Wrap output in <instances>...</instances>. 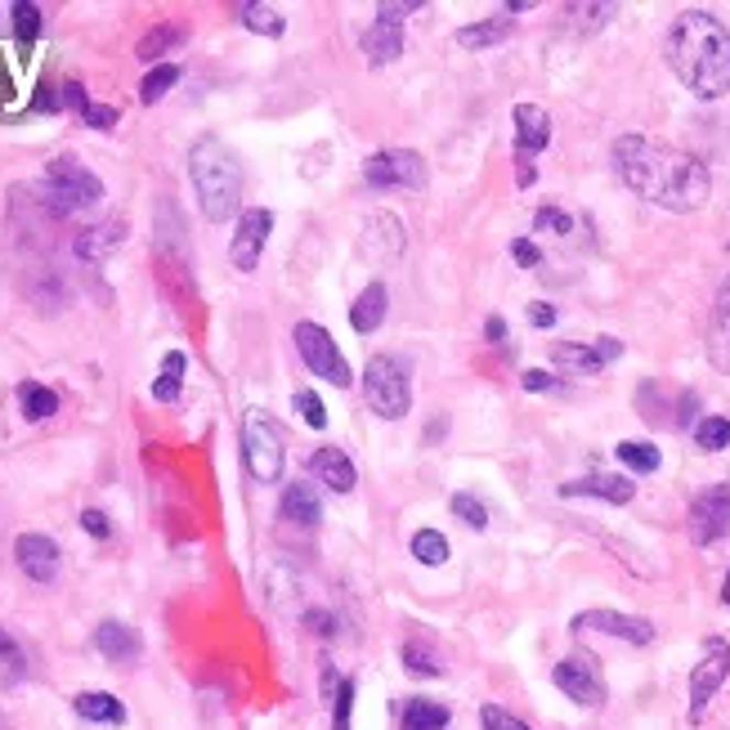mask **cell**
<instances>
[{
  "mask_svg": "<svg viewBox=\"0 0 730 730\" xmlns=\"http://www.w3.org/2000/svg\"><path fill=\"white\" fill-rule=\"evenodd\" d=\"M614 171L619 179L645 197V203L663 207V211H699L712 193V175L699 157L663 144V140H650V135H623L614 140Z\"/></svg>",
  "mask_w": 730,
  "mask_h": 730,
  "instance_id": "1",
  "label": "cell"
},
{
  "mask_svg": "<svg viewBox=\"0 0 730 730\" xmlns=\"http://www.w3.org/2000/svg\"><path fill=\"white\" fill-rule=\"evenodd\" d=\"M668 68L695 99H721L730 95V32L708 10H686L668 28L663 41Z\"/></svg>",
  "mask_w": 730,
  "mask_h": 730,
  "instance_id": "2",
  "label": "cell"
},
{
  "mask_svg": "<svg viewBox=\"0 0 730 730\" xmlns=\"http://www.w3.org/2000/svg\"><path fill=\"white\" fill-rule=\"evenodd\" d=\"M188 179L197 193V207L211 225H225L238 216V197H242V166L229 153L225 140L203 135L188 149Z\"/></svg>",
  "mask_w": 730,
  "mask_h": 730,
  "instance_id": "3",
  "label": "cell"
},
{
  "mask_svg": "<svg viewBox=\"0 0 730 730\" xmlns=\"http://www.w3.org/2000/svg\"><path fill=\"white\" fill-rule=\"evenodd\" d=\"M103 203V179L86 171L77 157H54L45 166V207L54 216H77Z\"/></svg>",
  "mask_w": 730,
  "mask_h": 730,
  "instance_id": "4",
  "label": "cell"
},
{
  "mask_svg": "<svg viewBox=\"0 0 730 730\" xmlns=\"http://www.w3.org/2000/svg\"><path fill=\"white\" fill-rule=\"evenodd\" d=\"M363 400L385 422L408 417V408H413V377H408V368L394 355L368 359V368H363Z\"/></svg>",
  "mask_w": 730,
  "mask_h": 730,
  "instance_id": "5",
  "label": "cell"
},
{
  "mask_svg": "<svg viewBox=\"0 0 730 730\" xmlns=\"http://www.w3.org/2000/svg\"><path fill=\"white\" fill-rule=\"evenodd\" d=\"M242 461H247L255 484H279L283 480L287 453H283V435H279L270 413L247 408V417H242Z\"/></svg>",
  "mask_w": 730,
  "mask_h": 730,
  "instance_id": "6",
  "label": "cell"
},
{
  "mask_svg": "<svg viewBox=\"0 0 730 730\" xmlns=\"http://www.w3.org/2000/svg\"><path fill=\"white\" fill-rule=\"evenodd\" d=\"M292 341H296V350H301L305 368H309L314 377H323L327 385H341V390H346V385L355 381V372H350V363H346L341 346L331 341V331H327L323 323H296Z\"/></svg>",
  "mask_w": 730,
  "mask_h": 730,
  "instance_id": "7",
  "label": "cell"
},
{
  "mask_svg": "<svg viewBox=\"0 0 730 730\" xmlns=\"http://www.w3.org/2000/svg\"><path fill=\"white\" fill-rule=\"evenodd\" d=\"M363 179H368V188H381V193L385 188H413V193H422L431 184V166L413 149H381V153H372L363 162Z\"/></svg>",
  "mask_w": 730,
  "mask_h": 730,
  "instance_id": "8",
  "label": "cell"
},
{
  "mask_svg": "<svg viewBox=\"0 0 730 730\" xmlns=\"http://www.w3.org/2000/svg\"><path fill=\"white\" fill-rule=\"evenodd\" d=\"M422 0H400V6H377V23L363 32V54L372 68H385L404 54V19L400 14H417Z\"/></svg>",
  "mask_w": 730,
  "mask_h": 730,
  "instance_id": "9",
  "label": "cell"
},
{
  "mask_svg": "<svg viewBox=\"0 0 730 730\" xmlns=\"http://www.w3.org/2000/svg\"><path fill=\"white\" fill-rule=\"evenodd\" d=\"M726 677H730V645H726L721 636H708V641H704V654H699V663H695V673H690V721H695V726L704 721V712H708V704L717 699V690L726 686Z\"/></svg>",
  "mask_w": 730,
  "mask_h": 730,
  "instance_id": "10",
  "label": "cell"
},
{
  "mask_svg": "<svg viewBox=\"0 0 730 730\" xmlns=\"http://www.w3.org/2000/svg\"><path fill=\"white\" fill-rule=\"evenodd\" d=\"M686 534L695 547H712L730 534V484H712L690 502Z\"/></svg>",
  "mask_w": 730,
  "mask_h": 730,
  "instance_id": "11",
  "label": "cell"
},
{
  "mask_svg": "<svg viewBox=\"0 0 730 730\" xmlns=\"http://www.w3.org/2000/svg\"><path fill=\"white\" fill-rule=\"evenodd\" d=\"M552 682H556L574 704H582V708H601V704H606V677H601V668H596V658L582 654V650L556 663Z\"/></svg>",
  "mask_w": 730,
  "mask_h": 730,
  "instance_id": "12",
  "label": "cell"
},
{
  "mask_svg": "<svg viewBox=\"0 0 730 730\" xmlns=\"http://www.w3.org/2000/svg\"><path fill=\"white\" fill-rule=\"evenodd\" d=\"M270 233H274V211H264V207H247V211L238 216V233H233V242H229V260H233V270L251 274L255 264H260V251H264V242H270Z\"/></svg>",
  "mask_w": 730,
  "mask_h": 730,
  "instance_id": "13",
  "label": "cell"
},
{
  "mask_svg": "<svg viewBox=\"0 0 730 730\" xmlns=\"http://www.w3.org/2000/svg\"><path fill=\"white\" fill-rule=\"evenodd\" d=\"M569 628L574 632H606V636H619L628 645H650L654 641L650 619H632V614H619V610H582Z\"/></svg>",
  "mask_w": 730,
  "mask_h": 730,
  "instance_id": "14",
  "label": "cell"
},
{
  "mask_svg": "<svg viewBox=\"0 0 730 730\" xmlns=\"http://www.w3.org/2000/svg\"><path fill=\"white\" fill-rule=\"evenodd\" d=\"M619 355H623V341H614V337H601V341H591V346H569V341L552 346V363L569 368L578 377H596L606 363H614Z\"/></svg>",
  "mask_w": 730,
  "mask_h": 730,
  "instance_id": "15",
  "label": "cell"
},
{
  "mask_svg": "<svg viewBox=\"0 0 730 730\" xmlns=\"http://www.w3.org/2000/svg\"><path fill=\"white\" fill-rule=\"evenodd\" d=\"M404 247H408V233H404L400 216L372 211V216L363 220V255H368V260L390 264V260H400V255H404Z\"/></svg>",
  "mask_w": 730,
  "mask_h": 730,
  "instance_id": "16",
  "label": "cell"
},
{
  "mask_svg": "<svg viewBox=\"0 0 730 730\" xmlns=\"http://www.w3.org/2000/svg\"><path fill=\"white\" fill-rule=\"evenodd\" d=\"M95 650H99L108 663H117V668H135V663L144 658L140 632L126 628V623H117V619H108V623L95 628Z\"/></svg>",
  "mask_w": 730,
  "mask_h": 730,
  "instance_id": "17",
  "label": "cell"
},
{
  "mask_svg": "<svg viewBox=\"0 0 730 730\" xmlns=\"http://www.w3.org/2000/svg\"><path fill=\"white\" fill-rule=\"evenodd\" d=\"M14 560L32 582H54L58 578V543L45 534H23L14 543Z\"/></svg>",
  "mask_w": 730,
  "mask_h": 730,
  "instance_id": "18",
  "label": "cell"
},
{
  "mask_svg": "<svg viewBox=\"0 0 730 730\" xmlns=\"http://www.w3.org/2000/svg\"><path fill=\"white\" fill-rule=\"evenodd\" d=\"M552 140V117L538 103H515V162H529Z\"/></svg>",
  "mask_w": 730,
  "mask_h": 730,
  "instance_id": "19",
  "label": "cell"
},
{
  "mask_svg": "<svg viewBox=\"0 0 730 730\" xmlns=\"http://www.w3.org/2000/svg\"><path fill=\"white\" fill-rule=\"evenodd\" d=\"M309 476L323 489H331V493H350L359 484V471H355V461L346 457V448H318L309 457Z\"/></svg>",
  "mask_w": 730,
  "mask_h": 730,
  "instance_id": "20",
  "label": "cell"
},
{
  "mask_svg": "<svg viewBox=\"0 0 730 730\" xmlns=\"http://www.w3.org/2000/svg\"><path fill=\"white\" fill-rule=\"evenodd\" d=\"M560 493H565V498H606V502L623 506V502H632L636 484H632L628 476H587V480L560 484Z\"/></svg>",
  "mask_w": 730,
  "mask_h": 730,
  "instance_id": "21",
  "label": "cell"
},
{
  "mask_svg": "<svg viewBox=\"0 0 730 730\" xmlns=\"http://www.w3.org/2000/svg\"><path fill=\"white\" fill-rule=\"evenodd\" d=\"M279 511H283V520H287V524H296V529H314V524L323 520V502H318L314 484H301V480L283 489Z\"/></svg>",
  "mask_w": 730,
  "mask_h": 730,
  "instance_id": "22",
  "label": "cell"
},
{
  "mask_svg": "<svg viewBox=\"0 0 730 730\" xmlns=\"http://www.w3.org/2000/svg\"><path fill=\"white\" fill-rule=\"evenodd\" d=\"M121 238H126V225H121V220H103V225H95V229H81L77 242H73V251H77L81 260H103Z\"/></svg>",
  "mask_w": 730,
  "mask_h": 730,
  "instance_id": "23",
  "label": "cell"
},
{
  "mask_svg": "<svg viewBox=\"0 0 730 730\" xmlns=\"http://www.w3.org/2000/svg\"><path fill=\"white\" fill-rule=\"evenodd\" d=\"M385 305H390L385 283H368V287L359 292V301L350 305V323H355V331H377L381 318H385Z\"/></svg>",
  "mask_w": 730,
  "mask_h": 730,
  "instance_id": "24",
  "label": "cell"
},
{
  "mask_svg": "<svg viewBox=\"0 0 730 730\" xmlns=\"http://www.w3.org/2000/svg\"><path fill=\"white\" fill-rule=\"evenodd\" d=\"M73 708H77V717H86V721H103V726H121V721H126L121 699H112L108 690H81V695L73 699Z\"/></svg>",
  "mask_w": 730,
  "mask_h": 730,
  "instance_id": "25",
  "label": "cell"
},
{
  "mask_svg": "<svg viewBox=\"0 0 730 730\" xmlns=\"http://www.w3.org/2000/svg\"><path fill=\"white\" fill-rule=\"evenodd\" d=\"M712 359L730 368V274L717 287V305H712Z\"/></svg>",
  "mask_w": 730,
  "mask_h": 730,
  "instance_id": "26",
  "label": "cell"
},
{
  "mask_svg": "<svg viewBox=\"0 0 730 730\" xmlns=\"http://www.w3.org/2000/svg\"><path fill=\"white\" fill-rule=\"evenodd\" d=\"M453 721V712L435 699H408L404 704V717H400V730H444Z\"/></svg>",
  "mask_w": 730,
  "mask_h": 730,
  "instance_id": "27",
  "label": "cell"
},
{
  "mask_svg": "<svg viewBox=\"0 0 730 730\" xmlns=\"http://www.w3.org/2000/svg\"><path fill=\"white\" fill-rule=\"evenodd\" d=\"M19 408H23L28 422H45V417L58 413V394L50 385H41V381H23L19 385Z\"/></svg>",
  "mask_w": 730,
  "mask_h": 730,
  "instance_id": "28",
  "label": "cell"
},
{
  "mask_svg": "<svg viewBox=\"0 0 730 730\" xmlns=\"http://www.w3.org/2000/svg\"><path fill=\"white\" fill-rule=\"evenodd\" d=\"M238 19H242V28L255 32V36H283V32H287V19H283L279 10H270V6H255V0H242Z\"/></svg>",
  "mask_w": 730,
  "mask_h": 730,
  "instance_id": "29",
  "label": "cell"
},
{
  "mask_svg": "<svg viewBox=\"0 0 730 730\" xmlns=\"http://www.w3.org/2000/svg\"><path fill=\"white\" fill-rule=\"evenodd\" d=\"M511 36V19H484V23H471V28H457V45L461 50H489L498 41Z\"/></svg>",
  "mask_w": 730,
  "mask_h": 730,
  "instance_id": "30",
  "label": "cell"
},
{
  "mask_svg": "<svg viewBox=\"0 0 730 730\" xmlns=\"http://www.w3.org/2000/svg\"><path fill=\"white\" fill-rule=\"evenodd\" d=\"M184 368H188V359H184L179 350H171V355L162 359V377L153 381V400H157V404H175V400H179Z\"/></svg>",
  "mask_w": 730,
  "mask_h": 730,
  "instance_id": "31",
  "label": "cell"
},
{
  "mask_svg": "<svg viewBox=\"0 0 730 730\" xmlns=\"http://www.w3.org/2000/svg\"><path fill=\"white\" fill-rule=\"evenodd\" d=\"M179 41H184V28H175V23H157V28H149V32H144V41H140V50H135V54H140L144 63H157V58H166Z\"/></svg>",
  "mask_w": 730,
  "mask_h": 730,
  "instance_id": "32",
  "label": "cell"
},
{
  "mask_svg": "<svg viewBox=\"0 0 730 730\" xmlns=\"http://www.w3.org/2000/svg\"><path fill=\"white\" fill-rule=\"evenodd\" d=\"M614 453H619V461H623V467H628V471H636V476H650V471H658V461H663V457H658V448H654L650 439H623Z\"/></svg>",
  "mask_w": 730,
  "mask_h": 730,
  "instance_id": "33",
  "label": "cell"
},
{
  "mask_svg": "<svg viewBox=\"0 0 730 730\" xmlns=\"http://www.w3.org/2000/svg\"><path fill=\"white\" fill-rule=\"evenodd\" d=\"M28 677V658H23V650H19V641L0 628V682H23Z\"/></svg>",
  "mask_w": 730,
  "mask_h": 730,
  "instance_id": "34",
  "label": "cell"
},
{
  "mask_svg": "<svg viewBox=\"0 0 730 730\" xmlns=\"http://www.w3.org/2000/svg\"><path fill=\"white\" fill-rule=\"evenodd\" d=\"M404 668L413 677H444V663L431 654L426 641H404Z\"/></svg>",
  "mask_w": 730,
  "mask_h": 730,
  "instance_id": "35",
  "label": "cell"
},
{
  "mask_svg": "<svg viewBox=\"0 0 730 730\" xmlns=\"http://www.w3.org/2000/svg\"><path fill=\"white\" fill-rule=\"evenodd\" d=\"M408 552H413L422 565H431V569L448 560V543H444V534H435V529H417L413 543H408Z\"/></svg>",
  "mask_w": 730,
  "mask_h": 730,
  "instance_id": "36",
  "label": "cell"
},
{
  "mask_svg": "<svg viewBox=\"0 0 730 730\" xmlns=\"http://www.w3.org/2000/svg\"><path fill=\"white\" fill-rule=\"evenodd\" d=\"M175 81H179V68H175V63H157V68L140 81V99H144V103H157Z\"/></svg>",
  "mask_w": 730,
  "mask_h": 730,
  "instance_id": "37",
  "label": "cell"
},
{
  "mask_svg": "<svg viewBox=\"0 0 730 730\" xmlns=\"http://www.w3.org/2000/svg\"><path fill=\"white\" fill-rule=\"evenodd\" d=\"M695 444H699L704 453L730 448V422H726V417H704V422L695 426Z\"/></svg>",
  "mask_w": 730,
  "mask_h": 730,
  "instance_id": "38",
  "label": "cell"
},
{
  "mask_svg": "<svg viewBox=\"0 0 730 730\" xmlns=\"http://www.w3.org/2000/svg\"><path fill=\"white\" fill-rule=\"evenodd\" d=\"M292 408L301 413V422H305V426H314V431H323V426H327V408H323V400H318L314 390H296V394H292Z\"/></svg>",
  "mask_w": 730,
  "mask_h": 730,
  "instance_id": "39",
  "label": "cell"
},
{
  "mask_svg": "<svg viewBox=\"0 0 730 730\" xmlns=\"http://www.w3.org/2000/svg\"><path fill=\"white\" fill-rule=\"evenodd\" d=\"M14 36L23 45H32L41 36V10L32 6V0H19V6H14Z\"/></svg>",
  "mask_w": 730,
  "mask_h": 730,
  "instance_id": "40",
  "label": "cell"
},
{
  "mask_svg": "<svg viewBox=\"0 0 730 730\" xmlns=\"http://www.w3.org/2000/svg\"><path fill=\"white\" fill-rule=\"evenodd\" d=\"M350 712H355V682L346 677L331 695V730H350Z\"/></svg>",
  "mask_w": 730,
  "mask_h": 730,
  "instance_id": "41",
  "label": "cell"
},
{
  "mask_svg": "<svg viewBox=\"0 0 730 730\" xmlns=\"http://www.w3.org/2000/svg\"><path fill=\"white\" fill-rule=\"evenodd\" d=\"M448 506H453V515H457V520H467L471 529H489V511L480 506V498H471V493H453V502H448Z\"/></svg>",
  "mask_w": 730,
  "mask_h": 730,
  "instance_id": "42",
  "label": "cell"
},
{
  "mask_svg": "<svg viewBox=\"0 0 730 730\" xmlns=\"http://www.w3.org/2000/svg\"><path fill=\"white\" fill-rule=\"evenodd\" d=\"M534 229H538V233H552V238H565V233H574V220H569L560 207H543V211L534 216Z\"/></svg>",
  "mask_w": 730,
  "mask_h": 730,
  "instance_id": "43",
  "label": "cell"
},
{
  "mask_svg": "<svg viewBox=\"0 0 730 730\" xmlns=\"http://www.w3.org/2000/svg\"><path fill=\"white\" fill-rule=\"evenodd\" d=\"M480 726H484V730H529L520 717H511V712L498 708V704H484V708H480Z\"/></svg>",
  "mask_w": 730,
  "mask_h": 730,
  "instance_id": "44",
  "label": "cell"
},
{
  "mask_svg": "<svg viewBox=\"0 0 730 730\" xmlns=\"http://www.w3.org/2000/svg\"><path fill=\"white\" fill-rule=\"evenodd\" d=\"M301 623H305L314 636H323V641L337 636V614H331V610H305V614H301Z\"/></svg>",
  "mask_w": 730,
  "mask_h": 730,
  "instance_id": "45",
  "label": "cell"
},
{
  "mask_svg": "<svg viewBox=\"0 0 730 730\" xmlns=\"http://www.w3.org/2000/svg\"><path fill=\"white\" fill-rule=\"evenodd\" d=\"M511 255H515V264H524V270H538V264H543V251L529 242V238H515V242H511Z\"/></svg>",
  "mask_w": 730,
  "mask_h": 730,
  "instance_id": "46",
  "label": "cell"
},
{
  "mask_svg": "<svg viewBox=\"0 0 730 730\" xmlns=\"http://www.w3.org/2000/svg\"><path fill=\"white\" fill-rule=\"evenodd\" d=\"M81 121H86V126H95V130H112V126H117V108H103V103H90V108L81 112Z\"/></svg>",
  "mask_w": 730,
  "mask_h": 730,
  "instance_id": "47",
  "label": "cell"
},
{
  "mask_svg": "<svg viewBox=\"0 0 730 730\" xmlns=\"http://www.w3.org/2000/svg\"><path fill=\"white\" fill-rule=\"evenodd\" d=\"M81 529H86V534H95V538H108L112 534V524H108V515L103 511H81Z\"/></svg>",
  "mask_w": 730,
  "mask_h": 730,
  "instance_id": "48",
  "label": "cell"
},
{
  "mask_svg": "<svg viewBox=\"0 0 730 730\" xmlns=\"http://www.w3.org/2000/svg\"><path fill=\"white\" fill-rule=\"evenodd\" d=\"M58 95H63V103H68V108H77V112H86V108H90V95H86V86H81V81H68V86H63Z\"/></svg>",
  "mask_w": 730,
  "mask_h": 730,
  "instance_id": "49",
  "label": "cell"
},
{
  "mask_svg": "<svg viewBox=\"0 0 730 730\" xmlns=\"http://www.w3.org/2000/svg\"><path fill=\"white\" fill-rule=\"evenodd\" d=\"M520 385H524V390H552V385H556V377H552V372H543V368H529V372L520 377Z\"/></svg>",
  "mask_w": 730,
  "mask_h": 730,
  "instance_id": "50",
  "label": "cell"
},
{
  "mask_svg": "<svg viewBox=\"0 0 730 730\" xmlns=\"http://www.w3.org/2000/svg\"><path fill=\"white\" fill-rule=\"evenodd\" d=\"M529 323H534V327H552L556 323V305L534 301V305H529Z\"/></svg>",
  "mask_w": 730,
  "mask_h": 730,
  "instance_id": "51",
  "label": "cell"
},
{
  "mask_svg": "<svg viewBox=\"0 0 730 730\" xmlns=\"http://www.w3.org/2000/svg\"><path fill=\"white\" fill-rule=\"evenodd\" d=\"M484 337H489V346H506V323H502L498 314L484 323Z\"/></svg>",
  "mask_w": 730,
  "mask_h": 730,
  "instance_id": "52",
  "label": "cell"
},
{
  "mask_svg": "<svg viewBox=\"0 0 730 730\" xmlns=\"http://www.w3.org/2000/svg\"><path fill=\"white\" fill-rule=\"evenodd\" d=\"M534 179H538L534 162H520V166H515V184H520V188H529V184H534Z\"/></svg>",
  "mask_w": 730,
  "mask_h": 730,
  "instance_id": "53",
  "label": "cell"
},
{
  "mask_svg": "<svg viewBox=\"0 0 730 730\" xmlns=\"http://www.w3.org/2000/svg\"><path fill=\"white\" fill-rule=\"evenodd\" d=\"M721 601L730 606V574H726V582H721Z\"/></svg>",
  "mask_w": 730,
  "mask_h": 730,
  "instance_id": "54",
  "label": "cell"
}]
</instances>
